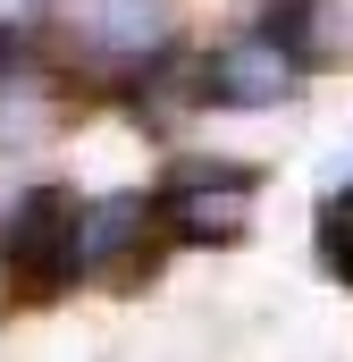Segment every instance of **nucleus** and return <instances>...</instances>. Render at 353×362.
<instances>
[{
  "label": "nucleus",
  "mask_w": 353,
  "mask_h": 362,
  "mask_svg": "<svg viewBox=\"0 0 353 362\" xmlns=\"http://www.w3.org/2000/svg\"><path fill=\"white\" fill-rule=\"evenodd\" d=\"M320 262L353 286V185H345V194H328V211H320Z\"/></svg>",
  "instance_id": "nucleus-7"
},
{
  "label": "nucleus",
  "mask_w": 353,
  "mask_h": 362,
  "mask_svg": "<svg viewBox=\"0 0 353 362\" xmlns=\"http://www.w3.org/2000/svg\"><path fill=\"white\" fill-rule=\"evenodd\" d=\"M303 76V59L277 42V25L261 34H244V42H227L210 68H202V101H219V110H269V101H286Z\"/></svg>",
  "instance_id": "nucleus-3"
},
{
  "label": "nucleus",
  "mask_w": 353,
  "mask_h": 362,
  "mask_svg": "<svg viewBox=\"0 0 353 362\" xmlns=\"http://www.w3.org/2000/svg\"><path fill=\"white\" fill-rule=\"evenodd\" d=\"M152 228V202L143 194H101V202H76V278L118 270Z\"/></svg>",
  "instance_id": "nucleus-5"
},
{
  "label": "nucleus",
  "mask_w": 353,
  "mask_h": 362,
  "mask_svg": "<svg viewBox=\"0 0 353 362\" xmlns=\"http://www.w3.org/2000/svg\"><path fill=\"white\" fill-rule=\"evenodd\" d=\"M59 118H68V93L51 76V59L17 25H0V152H34Z\"/></svg>",
  "instance_id": "nucleus-2"
},
{
  "label": "nucleus",
  "mask_w": 353,
  "mask_h": 362,
  "mask_svg": "<svg viewBox=\"0 0 353 362\" xmlns=\"http://www.w3.org/2000/svg\"><path fill=\"white\" fill-rule=\"evenodd\" d=\"M76 34L101 59H135V51L160 42V0H85L76 8Z\"/></svg>",
  "instance_id": "nucleus-6"
},
{
  "label": "nucleus",
  "mask_w": 353,
  "mask_h": 362,
  "mask_svg": "<svg viewBox=\"0 0 353 362\" xmlns=\"http://www.w3.org/2000/svg\"><path fill=\"white\" fill-rule=\"evenodd\" d=\"M17 17H34V0H0V25H17Z\"/></svg>",
  "instance_id": "nucleus-8"
},
{
  "label": "nucleus",
  "mask_w": 353,
  "mask_h": 362,
  "mask_svg": "<svg viewBox=\"0 0 353 362\" xmlns=\"http://www.w3.org/2000/svg\"><path fill=\"white\" fill-rule=\"evenodd\" d=\"M0 262H8V278H17L25 295L76 286V194L34 185V194L8 211V228H0Z\"/></svg>",
  "instance_id": "nucleus-1"
},
{
  "label": "nucleus",
  "mask_w": 353,
  "mask_h": 362,
  "mask_svg": "<svg viewBox=\"0 0 353 362\" xmlns=\"http://www.w3.org/2000/svg\"><path fill=\"white\" fill-rule=\"evenodd\" d=\"M244 211H253V177H244V169H185V177L160 194V219H169L176 236H193V245L236 236Z\"/></svg>",
  "instance_id": "nucleus-4"
}]
</instances>
